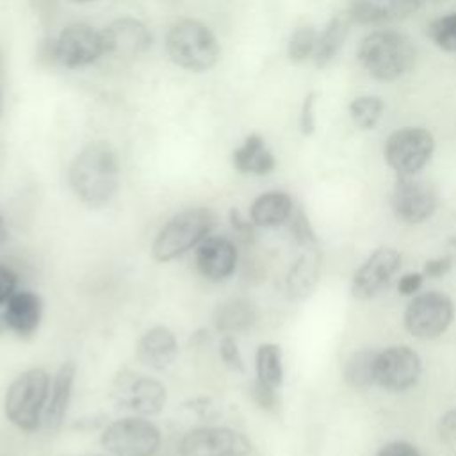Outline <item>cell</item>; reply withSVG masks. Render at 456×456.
Here are the masks:
<instances>
[{
    "label": "cell",
    "instance_id": "1",
    "mask_svg": "<svg viewBox=\"0 0 456 456\" xmlns=\"http://www.w3.org/2000/svg\"><path fill=\"white\" fill-rule=\"evenodd\" d=\"M119 159L105 141L87 142L71 160L68 182L78 201L91 208L109 205L119 189Z\"/></svg>",
    "mask_w": 456,
    "mask_h": 456
},
{
    "label": "cell",
    "instance_id": "2",
    "mask_svg": "<svg viewBox=\"0 0 456 456\" xmlns=\"http://www.w3.org/2000/svg\"><path fill=\"white\" fill-rule=\"evenodd\" d=\"M362 68L379 82H394L415 66L417 50L413 41L397 30H374L358 46Z\"/></svg>",
    "mask_w": 456,
    "mask_h": 456
},
{
    "label": "cell",
    "instance_id": "3",
    "mask_svg": "<svg viewBox=\"0 0 456 456\" xmlns=\"http://www.w3.org/2000/svg\"><path fill=\"white\" fill-rule=\"evenodd\" d=\"M52 378L45 369L34 367L18 374L7 387L4 413L20 431L34 433L41 428L48 404Z\"/></svg>",
    "mask_w": 456,
    "mask_h": 456
},
{
    "label": "cell",
    "instance_id": "4",
    "mask_svg": "<svg viewBox=\"0 0 456 456\" xmlns=\"http://www.w3.org/2000/svg\"><path fill=\"white\" fill-rule=\"evenodd\" d=\"M166 52L178 68L201 73L216 66L221 46L216 34L205 23L183 18L169 27Z\"/></svg>",
    "mask_w": 456,
    "mask_h": 456
},
{
    "label": "cell",
    "instance_id": "5",
    "mask_svg": "<svg viewBox=\"0 0 456 456\" xmlns=\"http://www.w3.org/2000/svg\"><path fill=\"white\" fill-rule=\"evenodd\" d=\"M217 223L216 212L207 207H191L175 214L155 235L151 256L157 262H171L207 239Z\"/></svg>",
    "mask_w": 456,
    "mask_h": 456
},
{
    "label": "cell",
    "instance_id": "6",
    "mask_svg": "<svg viewBox=\"0 0 456 456\" xmlns=\"http://www.w3.org/2000/svg\"><path fill=\"white\" fill-rule=\"evenodd\" d=\"M160 442V429L139 415L112 420L102 433V447L109 456H153Z\"/></svg>",
    "mask_w": 456,
    "mask_h": 456
},
{
    "label": "cell",
    "instance_id": "7",
    "mask_svg": "<svg viewBox=\"0 0 456 456\" xmlns=\"http://www.w3.org/2000/svg\"><path fill=\"white\" fill-rule=\"evenodd\" d=\"M112 401L139 417H151L164 410L167 403L166 387L146 374L123 369L116 374L110 387Z\"/></svg>",
    "mask_w": 456,
    "mask_h": 456
},
{
    "label": "cell",
    "instance_id": "8",
    "mask_svg": "<svg viewBox=\"0 0 456 456\" xmlns=\"http://www.w3.org/2000/svg\"><path fill=\"white\" fill-rule=\"evenodd\" d=\"M433 151L435 139L429 130L420 126H404L392 132L383 148L385 160L397 176L417 175L429 162Z\"/></svg>",
    "mask_w": 456,
    "mask_h": 456
},
{
    "label": "cell",
    "instance_id": "9",
    "mask_svg": "<svg viewBox=\"0 0 456 456\" xmlns=\"http://www.w3.org/2000/svg\"><path fill=\"white\" fill-rule=\"evenodd\" d=\"M251 442L224 426H200L189 429L178 444V456H248Z\"/></svg>",
    "mask_w": 456,
    "mask_h": 456
},
{
    "label": "cell",
    "instance_id": "10",
    "mask_svg": "<svg viewBox=\"0 0 456 456\" xmlns=\"http://www.w3.org/2000/svg\"><path fill=\"white\" fill-rule=\"evenodd\" d=\"M454 305L442 292L415 296L404 312V326L417 338H436L452 322Z\"/></svg>",
    "mask_w": 456,
    "mask_h": 456
},
{
    "label": "cell",
    "instance_id": "11",
    "mask_svg": "<svg viewBox=\"0 0 456 456\" xmlns=\"http://www.w3.org/2000/svg\"><path fill=\"white\" fill-rule=\"evenodd\" d=\"M53 45L55 62L69 69L91 66L100 57H105L102 30L86 23H71L64 27L53 39Z\"/></svg>",
    "mask_w": 456,
    "mask_h": 456
},
{
    "label": "cell",
    "instance_id": "12",
    "mask_svg": "<svg viewBox=\"0 0 456 456\" xmlns=\"http://www.w3.org/2000/svg\"><path fill=\"white\" fill-rule=\"evenodd\" d=\"M438 207V196L431 183L415 175L397 176L392 191V208L397 219L408 224L428 221Z\"/></svg>",
    "mask_w": 456,
    "mask_h": 456
},
{
    "label": "cell",
    "instance_id": "13",
    "mask_svg": "<svg viewBox=\"0 0 456 456\" xmlns=\"http://www.w3.org/2000/svg\"><path fill=\"white\" fill-rule=\"evenodd\" d=\"M420 370V358L408 346H390L376 356V383L385 390L403 392L411 388Z\"/></svg>",
    "mask_w": 456,
    "mask_h": 456
},
{
    "label": "cell",
    "instance_id": "14",
    "mask_svg": "<svg viewBox=\"0 0 456 456\" xmlns=\"http://www.w3.org/2000/svg\"><path fill=\"white\" fill-rule=\"evenodd\" d=\"M105 57L132 61L144 55L151 46V32L132 16H123L102 28Z\"/></svg>",
    "mask_w": 456,
    "mask_h": 456
},
{
    "label": "cell",
    "instance_id": "15",
    "mask_svg": "<svg viewBox=\"0 0 456 456\" xmlns=\"http://www.w3.org/2000/svg\"><path fill=\"white\" fill-rule=\"evenodd\" d=\"M198 273L214 283L230 280L239 264L237 242L226 235H208L196 246L194 255Z\"/></svg>",
    "mask_w": 456,
    "mask_h": 456
},
{
    "label": "cell",
    "instance_id": "16",
    "mask_svg": "<svg viewBox=\"0 0 456 456\" xmlns=\"http://www.w3.org/2000/svg\"><path fill=\"white\" fill-rule=\"evenodd\" d=\"M401 265V253L394 248L376 249L354 273L351 294L356 299H370L378 296L392 280Z\"/></svg>",
    "mask_w": 456,
    "mask_h": 456
},
{
    "label": "cell",
    "instance_id": "17",
    "mask_svg": "<svg viewBox=\"0 0 456 456\" xmlns=\"http://www.w3.org/2000/svg\"><path fill=\"white\" fill-rule=\"evenodd\" d=\"M43 317V301L39 294L27 289H18L5 306L2 308L4 330L14 333L20 338L32 337Z\"/></svg>",
    "mask_w": 456,
    "mask_h": 456
},
{
    "label": "cell",
    "instance_id": "18",
    "mask_svg": "<svg viewBox=\"0 0 456 456\" xmlns=\"http://www.w3.org/2000/svg\"><path fill=\"white\" fill-rule=\"evenodd\" d=\"M176 335L167 326H151L137 340L135 356L137 360L153 370H164L178 358Z\"/></svg>",
    "mask_w": 456,
    "mask_h": 456
},
{
    "label": "cell",
    "instance_id": "19",
    "mask_svg": "<svg viewBox=\"0 0 456 456\" xmlns=\"http://www.w3.org/2000/svg\"><path fill=\"white\" fill-rule=\"evenodd\" d=\"M422 0H351V18L363 25H385L413 14Z\"/></svg>",
    "mask_w": 456,
    "mask_h": 456
},
{
    "label": "cell",
    "instance_id": "20",
    "mask_svg": "<svg viewBox=\"0 0 456 456\" xmlns=\"http://www.w3.org/2000/svg\"><path fill=\"white\" fill-rule=\"evenodd\" d=\"M75 374H77L75 363L64 362L52 378L48 404H46L45 419H43V424L48 431H57L66 419V413H68V408L71 403V395H73Z\"/></svg>",
    "mask_w": 456,
    "mask_h": 456
},
{
    "label": "cell",
    "instance_id": "21",
    "mask_svg": "<svg viewBox=\"0 0 456 456\" xmlns=\"http://www.w3.org/2000/svg\"><path fill=\"white\" fill-rule=\"evenodd\" d=\"M212 322L214 328L223 335L246 333L258 322V308L246 297H232L217 305Z\"/></svg>",
    "mask_w": 456,
    "mask_h": 456
},
{
    "label": "cell",
    "instance_id": "22",
    "mask_svg": "<svg viewBox=\"0 0 456 456\" xmlns=\"http://www.w3.org/2000/svg\"><path fill=\"white\" fill-rule=\"evenodd\" d=\"M321 276V255L317 248L303 249V255L290 265L285 276V290L290 299L308 297L319 281Z\"/></svg>",
    "mask_w": 456,
    "mask_h": 456
},
{
    "label": "cell",
    "instance_id": "23",
    "mask_svg": "<svg viewBox=\"0 0 456 456\" xmlns=\"http://www.w3.org/2000/svg\"><path fill=\"white\" fill-rule=\"evenodd\" d=\"M294 212L292 198L283 191H267L256 196L249 207V219L256 228L285 224Z\"/></svg>",
    "mask_w": 456,
    "mask_h": 456
},
{
    "label": "cell",
    "instance_id": "24",
    "mask_svg": "<svg viewBox=\"0 0 456 456\" xmlns=\"http://www.w3.org/2000/svg\"><path fill=\"white\" fill-rule=\"evenodd\" d=\"M232 164L239 173L264 176L274 169L276 160L265 141L258 134H249L242 144L233 150Z\"/></svg>",
    "mask_w": 456,
    "mask_h": 456
},
{
    "label": "cell",
    "instance_id": "25",
    "mask_svg": "<svg viewBox=\"0 0 456 456\" xmlns=\"http://www.w3.org/2000/svg\"><path fill=\"white\" fill-rule=\"evenodd\" d=\"M347 36V23L338 18L333 16L326 27L322 28V32H319L317 36V45H315V52H314V64L317 68H326L340 52V48L344 46Z\"/></svg>",
    "mask_w": 456,
    "mask_h": 456
},
{
    "label": "cell",
    "instance_id": "26",
    "mask_svg": "<svg viewBox=\"0 0 456 456\" xmlns=\"http://www.w3.org/2000/svg\"><path fill=\"white\" fill-rule=\"evenodd\" d=\"M376 351H354L344 363V381L358 390H365L376 383Z\"/></svg>",
    "mask_w": 456,
    "mask_h": 456
},
{
    "label": "cell",
    "instance_id": "27",
    "mask_svg": "<svg viewBox=\"0 0 456 456\" xmlns=\"http://www.w3.org/2000/svg\"><path fill=\"white\" fill-rule=\"evenodd\" d=\"M255 381L280 388L283 381V363H281V349L273 342L260 344L255 353Z\"/></svg>",
    "mask_w": 456,
    "mask_h": 456
},
{
    "label": "cell",
    "instance_id": "28",
    "mask_svg": "<svg viewBox=\"0 0 456 456\" xmlns=\"http://www.w3.org/2000/svg\"><path fill=\"white\" fill-rule=\"evenodd\" d=\"M385 103L376 94L356 96L349 103V116L360 130H374L383 116Z\"/></svg>",
    "mask_w": 456,
    "mask_h": 456
},
{
    "label": "cell",
    "instance_id": "29",
    "mask_svg": "<svg viewBox=\"0 0 456 456\" xmlns=\"http://www.w3.org/2000/svg\"><path fill=\"white\" fill-rule=\"evenodd\" d=\"M317 36L319 32L312 25L297 27L287 43V57L289 61L299 64L314 57L315 45H317Z\"/></svg>",
    "mask_w": 456,
    "mask_h": 456
},
{
    "label": "cell",
    "instance_id": "30",
    "mask_svg": "<svg viewBox=\"0 0 456 456\" xmlns=\"http://www.w3.org/2000/svg\"><path fill=\"white\" fill-rule=\"evenodd\" d=\"M428 36L440 50L456 53V12L433 20L428 27Z\"/></svg>",
    "mask_w": 456,
    "mask_h": 456
},
{
    "label": "cell",
    "instance_id": "31",
    "mask_svg": "<svg viewBox=\"0 0 456 456\" xmlns=\"http://www.w3.org/2000/svg\"><path fill=\"white\" fill-rule=\"evenodd\" d=\"M287 223H289L290 233H292L297 246H301L303 249L317 248L315 232H314V228H312V224H310L303 208H294V212H292V216Z\"/></svg>",
    "mask_w": 456,
    "mask_h": 456
},
{
    "label": "cell",
    "instance_id": "32",
    "mask_svg": "<svg viewBox=\"0 0 456 456\" xmlns=\"http://www.w3.org/2000/svg\"><path fill=\"white\" fill-rule=\"evenodd\" d=\"M219 358L232 372H244V358L233 335H223L219 340Z\"/></svg>",
    "mask_w": 456,
    "mask_h": 456
},
{
    "label": "cell",
    "instance_id": "33",
    "mask_svg": "<svg viewBox=\"0 0 456 456\" xmlns=\"http://www.w3.org/2000/svg\"><path fill=\"white\" fill-rule=\"evenodd\" d=\"M18 271L12 269L7 264H0V330H4L2 324V308L9 301V297L18 290Z\"/></svg>",
    "mask_w": 456,
    "mask_h": 456
},
{
    "label": "cell",
    "instance_id": "34",
    "mask_svg": "<svg viewBox=\"0 0 456 456\" xmlns=\"http://www.w3.org/2000/svg\"><path fill=\"white\" fill-rule=\"evenodd\" d=\"M251 397H253L255 404L265 411H276L280 406L278 388L262 385L258 381H253V385H251Z\"/></svg>",
    "mask_w": 456,
    "mask_h": 456
},
{
    "label": "cell",
    "instance_id": "35",
    "mask_svg": "<svg viewBox=\"0 0 456 456\" xmlns=\"http://www.w3.org/2000/svg\"><path fill=\"white\" fill-rule=\"evenodd\" d=\"M315 103H317V93H308L301 103L297 125L303 135H312L315 132Z\"/></svg>",
    "mask_w": 456,
    "mask_h": 456
},
{
    "label": "cell",
    "instance_id": "36",
    "mask_svg": "<svg viewBox=\"0 0 456 456\" xmlns=\"http://www.w3.org/2000/svg\"><path fill=\"white\" fill-rule=\"evenodd\" d=\"M230 224L235 233V239L242 244H251L255 239V224L251 223L249 217H244L239 210L230 212Z\"/></svg>",
    "mask_w": 456,
    "mask_h": 456
},
{
    "label": "cell",
    "instance_id": "37",
    "mask_svg": "<svg viewBox=\"0 0 456 456\" xmlns=\"http://www.w3.org/2000/svg\"><path fill=\"white\" fill-rule=\"evenodd\" d=\"M438 435L447 447L456 451V408L442 415L438 422Z\"/></svg>",
    "mask_w": 456,
    "mask_h": 456
},
{
    "label": "cell",
    "instance_id": "38",
    "mask_svg": "<svg viewBox=\"0 0 456 456\" xmlns=\"http://www.w3.org/2000/svg\"><path fill=\"white\" fill-rule=\"evenodd\" d=\"M376 456H420L415 445L404 442V440H394L383 445Z\"/></svg>",
    "mask_w": 456,
    "mask_h": 456
},
{
    "label": "cell",
    "instance_id": "39",
    "mask_svg": "<svg viewBox=\"0 0 456 456\" xmlns=\"http://www.w3.org/2000/svg\"><path fill=\"white\" fill-rule=\"evenodd\" d=\"M452 267V260L444 255V256H438V258H431L424 264V274L426 276H431V278H440L444 274H447Z\"/></svg>",
    "mask_w": 456,
    "mask_h": 456
},
{
    "label": "cell",
    "instance_id": "40",
    "mask_svg": "<svg viewBox=\"0 0 456 456\" xmlns=\"http://www.w3.org/2000/svg\"><path fill=\"white\" fill-rule=\"evenodd\" d=\"M422 280H424V274L422 273H406L399 278V283H397V289L403 296H413L420 285H422Z\"/></svg>",
    "mask_w": 456,
    "mask_h": 456
},
{
    "label": "cell",
    "instance_id": "41",
    "mask_svg": "<svg viewBox=\"0 0 456 456\" xmlns=\"http://www.w3.org/2000/svg\"><path fill=\"white\" fill-rule=\"evenodd\" d=\"M445 255L452 260V264L456 262V235L447 240V253Z\"/></svg>",
    "mask_w": 456,
    "mask_h": 456
},
{
    "label": "cell",
    "instance_id": "42",
    "mask_svg": "<svg viewBox=\"0 0 456 456\" xmlns=\"http://www.w3.org/2000/svg\"><path fill=\"white\" fill-rule=\"evenodd\" d=\"M5 239H7V226H5V221H4V217H2V214H0V244H2Z\"/></svg>",
    "mask_w": 456,
    "mask_h": 456
},
{
    "label": "cell",
    "instance_id": "43",
    "mask_svg": "<svg viewBox=\"0 0 456 456\" xmlns=\"http://www.w3.org/2000/svg\"><path fill=\"white\" fill-rule=\"evenodd\" d=\"M0 116H2V87H0Z\"/></svg>",
    "mask_w": 456,
    "mask_h": 456
},
{
    "label": "cell",
    "instance_id": "44",
    "mask_svg": "<svg viewBox=\"0 0 456 456\" xmlns=\"http://www.w3.org/2000/svg\"><path fill=\"white\" fill-rule=\"evenodd\" d=\"M422 2H445V0H422Z\"/></svg>",
    "mask_w": 456,
    "mask_h": 456
},
{
    "label": "cell",
    "instance_id": "45",
    "mask_svg": "<svg viewBox=\"0 0 456 456\" xmlns=\"http://www.w3.org/2000/svg\"><path fill=\"white\" fill-rule=\"evenodd\" d=\"M71 2H80L82 4V2H91V0H71Z\"/></svg>",
    "mask_w": 456,
    "mask_h": 456
}]
</instances>
